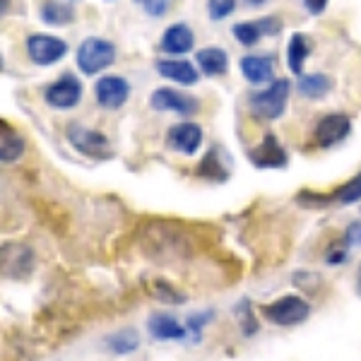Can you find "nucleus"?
<instances>
[{
	"mask_svg": "<svg viewBox=\"0 0 361 361\" xmlns=\"http://www.w3.org/2000/svg\"><path fill=\"white\" fill-rule=\"evenodd\" d=\"M263 316L270 320L272 325H279V328H294V325L304 323V320L311 316V306H308L306 299L301 296H282V299L272 301L263 308Z\"/></svg>",
	"mask_w": 361,
	"mask_h": 361,
	"instance_id": "1",
	"label": "nucleus"
},
{
	"mask_svg": "<svg viewBox=\"0 0 361 361\" xmlns=\"http://www.w3.org/2000/svg\"><path fill=\"white\" fill-rule=\"evenodd\" d=\"M287 99H289V82L287 80H277L267 90L250 97V111L258 116V118L275 121L287 109Z\"/></svg>",
	"mask_w": 361,
	"mask_h": 361,
	"instance_id": "2",
	"label": "nucleus"
},
{
	"mask_svg": "<svg viewBox=\"0 0 361 361\" xmlns=\"http://www.w3.org/2000/svg\"><path fill=\"white\" fill-rule=\"evenodd\" d=\"M116 58L114 44L104 42V39H87L78 49V66L85 75H97L106 66H111Z\"/></svg>",
	"mask_w": 361,
	"mask_h": 361,
	"instance_id": "3",
	"label": "nucleus"
},
{
	"mask_svg": "<svg viewBox=\"0 0 361 361\" xmlns=\"http://www.w3.org/2000/svg\"><path fill=\"white\" fill-rule=\"evenodd\" d=\"M68 140L80 154L94 157V159H109L111 157V145H109L106 135L99 130H90V128L73 123L68 128Z\"/></svg>",
	"mask_w": 361,
	"mask_h": 361,
	"instance_id": "4",
	"label": "nucleus"
},
{
	"mask_svg": "<svg viewBox=\"0 0 361 361\" xmlns=\"http://www.w3.org/2000/svg\"><path fill=\"white\" fill-rule=\"evenodd\" d=\"M68 51V44L51 34H34L27 39V54L37 66H54Z\"/></svg>",
	"mask_w": 361,
	"mask_h": 361,
	"instance_id": "5",
	"label": "nucleus"
},
{
	"mask_svg": "<svg viewBox=\"0 0 361 361\" xmlns=\"http://www.w3.org/2000/svg\"><path fill=\"white\" fill-rule=\"evenodd\" d=\"M147 333L154 337L157 342H183L188 337V325L180 323L176 316L164 311H154L147 318Z\"/></svg>",
	"mask_w": 361,
	"mask_h": 361,
	"instance_id": "6",
	"label": "nucleus"
},
{
	"mask_svg": "<svg viewBox=\"0 0 361 361\" xmlns=\"http://www.w3.org/2000/svg\"><path fill=\"white\" fill-rule=\"evenodd\" d=\"M34 267V253L32 248L22 243H8L3 246V275L10 279H25L32 275Z\"/></svg>",
	"mask_w": 361,
	"mask_h": 361,
	"instance_id": "7",
	"label": "nucleus"
},
{
	"mask_svg": "<svg viewBox=\"0 0 361 361\" xmlns=\"http://www.w3.org/2000/svg\"><path fill=\"white\" fill-rule=\"evenodd\" d=\"M80 99H82V85L73 75H63L58 82L46 90V102L56 109H73L80 104Z\"/></svg>",
	"mask_w": 361,
	"mask_h": 361,
	"instance_id": "8",
	"label": "nucleus"
},
{
	"mask_svg": "<svg viewBox=\"0 0 361 361\" xmlns=\"http://www.w3.org/2000/svg\"><path fill=\"white\" fill-rule=\"evenodd\" d=\"M349 128H352V123H349L345 114H328L325 118L318 121L313 135H316V142L320 147H333L349 135Z\"/></svg>",
	"mask_w": 361,
	"mask_h": 361,
	"instance_id": "9",
	"label": "nucleus"
},
{
	"mask_svg": "<svg viewBox=\"0 0 361 361\" xmlns=\"http://www.w3.org/2000/svg\"><path fill=\"white\" fill-rule=\"evenodd\" d=\"M149 104H152V109H157V111H176L180 116H190L197 106L193 97L183 94V92H176V90H169V87L157 90L152 99H149Z\"/></svg>",
	"mask_w": 361,
	"mask_h": 361,
	"instance_id": "10",
	"label": "nucleus"
},
{
	"mask_svg": "<svg viewBox=\"0 0 361 361\" xmlns=\"http://www.w3.org/2000/svg\"><path fill=\"white\" fill-rule=\"evenodd\" d=\"M97 102L106 109H118L126 104L128 94H130V87L123 78L118 75H109V78H102L97 82Z\"/></svg>",
	"mask_w": 361,
	"mask_h": 361,
	"instance_id": "11",
	"label": "nucleus"
},
{
	"mask_svg": "<svg viewBox=\"0 0 361 361\" xmlns=\"http://www.w3.org/2000/svg\"><path fill=\"white\" fill-rule=\"evenodd\" d=\"M202 142V130L195 123H178L169 130V145L183 154H195Z\"/></svg>",
	"mask_w": 361,
	"mask_h": 361,
	"instance_id": "12",
	"label": "nucleus"
},
{
	"mask_svg": "<svg viewBox=\"0 0 361 361\" xmlns=\"http://www.w3.org/2000/svg\"><path fill=\"white\" fill-rule=\"evenodd\" d=\"M250 159H253L255 166H267V169H277V166L287 164L284 149L279 147V142L272 135H267L263 142H260V147L250 152Z\"/></svg>",
	"mask_w": 361,
	"mask_h": 361,
	"instance_id": "13",
	"label": "nucleus"
},
{
	"mask_svg": "<svg viewBox=\"0 0 361 361\" xmlns=\"http://www.w3.org/2000/svg\"><path fill=\"white\" fill-rule=\"evenodd\" d=\"M275 32H279V25L275 22V17H265L263 22H243V25L234 27V37L243 46L258 44V39L263 37V34H275Z\"/></svg>",
	"mask_w": 361,
	"mask_h": 361,
	"instance_id": "14",
	"label": "nucleus"
},
{
	"mask_svg": "<svg viewBox=\"0 0 361 361\" xmlns=\"http://www.w3.org/2000/svg\"><path fill=\"white\" fill-rule=\"evenodd\" d=\"M193 44H195V37L185 25L169 27L164 32V37H161V49H164L166 54H188V51L193 49Z\"/></svg>",
	"mask_w": 361,
	"mask_h": 361,
	"instance_id": "15",
	"label": "nucleus"
},
{
	"mask_svg": "<svg viewBox=\"0 0 361 361\" xmlns=\"http://www.w3.org/2000/svg\"><path fill=\"white\" fill-rule=\"evenodd\" d=\"M241 73L248 82L260 85L272 80V61L265 56H243L241 58Z\"/></svg>",
	"mask_w": 361,
	"mask_h": 361,
	"instance_id": "16",
	"label": "nucleus"
},
{
	"mask_svg": "<svg viewBox=\"0 0 361 361\" xmlns=\"http://www.w3.org/2000/svg\"><path fill=\"white\" fill-rule=\"evenodd\" d=\"M159 75L173 80L178 85H195L197 82V73L188 61H159L157 63Z\"/></svg>",
	"mask_w": 361,
	"mask_h": 361,
	"instance_id": "17",
	"label": "nucleus"
},
{
	"mask_svg": "<svg viewBox=\"0 0 361 361\" xmlns=\"http://www.w3.org/2000/svg\"><path fill=\"white\" fill-rule=\"evenodd\" d=\"M104 345L114 354H133L140 347V335H137V330H133V328L116 330V333H111L104 340Z\"/></svg>",
	"mask_w": 361,
	"mask_h": 361,
	"instance_id": "18",
	"label": "nucleus"
},
{
	"mask_svg": "<svg viewBox=\"0 0 361 361\" xmlns=\"http://www.w3.org/2000/svg\"><path fill=\"white\" fill-rule=\"evenodd\" d=\"M195 58L205 75H224L226 68H229V58L222 49H202Z\"/></svg>",
	"mask_w": 361,
	"mask_h": 361,
	"instance_id": "19",
	"label": "nucleus"
},
{
	"mask_svg": "<svg viewBox=\"0 0 361 361\" xmlns=\"http://www.w3.org/2000/svg\"><path fill=\"white\" fill-rule=\"evenodd\" d=\"M22 154H25V140H22V135H17L13 128L8 130V123H3V137H0V159L8 164V161L20 159Z\"/></svg>",
	"mask_w": 361,
	"mask_h": 361,
	"instance_id": "20",
	"label": "nucleus"
},
{
	"mask_svg": "<svg viewBox=\"0 0 361 361\" xmlns=\"http://www.w3.org/2000/svg\"><path fill=\"white\" fill-rule=\"evenodd\" d=\"M330 80L325 75H299V92L308 99L325 97L330 92Z\"/></svg>",
	"mask_w": 361,
	"mask_h": 361,
	"instance_id": "21",
	"label": "nucleus"
},
{
	"mask_svg": "<svg viewBox=\"0 0 361 361\" xmlns=\"http://www.w3.org/2000/svg\"><path fill=\"white\" fill-rule=\"evenodd\" d=\"M42 20L46 25H66L73 20V8L68 3H58V0H49L42 5Z\"/></svg>",
	"mask_w": 361,
	"mask_h": 361,
	"instance_id": "22",
	"label": "nucleus"
},
{
	"mask_svg": "<svg viewBox=\"0 0 361 361\" xmlns=\"http://www.w3.org/2000/svg\"><path fill=\"white\" fill-rule=\"evenodd\" d=\"M289 68H292L294 75H304V63H306V56H308V42L306 37L301 34H294L292 42H289Z\"/></svg>",
	"mask_w": 361,
	"mask_h": 361,
	"instance_id": "23",
	"label": "nucleus"
},
{
	"mask_svg": "<svg viewBox=\"0 0 361 361\" xmlns=\"http://www.w3.org/2000/svg\"><path fill=\"white\" fill-rule=\"evenodd\" d=\"M149 292H152V296L157 301H161V304H166V306H178V304H183V301H185V296L178 294L171 284L164 282V279H154Z\"/></svg>",
	"mask_w": 361,
	"mask_h": 361,
	"instance_id": "24",
	"label": "nucleus"
},
{
	"mask_svg": "<svg viewBox=\"0 0 361 361\" xmlns=\"http://www.w3.org/2000/svg\"><path fill=\"white\" fill-rule=\"evenodd\" d=\"M337 200L345 202V205L361 200V173H357V178H352L349 183H345L337 190Z\"/></svg>",
	"mask_w": 361,
	"mask_h": 361,
	"instance_id": "25",
	"label": "nucleus"
},
{
	"mask_svg": "<svg viewBox=\"0 0 361 361\" xmlns=\"http://www.w3.org/2000/svg\"><path fill=\"white\" fill-rule=\"evenodd\" d=\"M236 8V0H209L207 10L212 20H224L226 15H231V10Z\"/></svg>",
	"mask_w": 361,
	"mask_h": 361,
	"instance_id": "26",
	"label": "nucleus"
},
{
	"mask_svg": "<svg viewBox=\"0 0 361 361\" xmlns=\"http://www.w3.org/2000/svg\"><path fill=\"white\" fill-rule=\"evenodd\" d=\"M236 313H238V320H241V328L246 330V335H253L255 330H258V323L253 320V308H248V301H243V306L238 304Z\"/></svg>",
	"mask_w": 361,
	"mask_h": 361,
	"instance_id": "27",
	"label": "nucleus"
},
{
	"mask_svg": "<svg viewBox=\"0 0 361 361\" xmlns=\"http://www.w3.org/2000/svg\"><path fill=\"white\" fill-rule=\"evenodd\" d=\"M212 320V311H207L205 316L202 313H193V316H188V320H185V325H188V330L195 335V340H200V333H202V328Z\"/></svg>",
	"mask_w": 361,
	"mask_h": 361,
	"instance_id": "28",
	"label": "nucleus"
},
{
	"mask_svg": "<svg viewBox=\"0 0 361 361\" xmlns=\"http://www.w3.org/2000/svg\"><path fill=\"white\" fill-rule=\"evenodd\" d=\"M142 5L152 17H161L169 10V0H142Z\"/></svg>",
	"mask_w": 361,
	"mask_h": 361,
	"instance_id": "29",
	"label": "nucleus"
},
{
	"mask_svg": "<svg viewBox=\"0 0 361 361\" xmlns=\"http://www.w3.org/2000/svg\"><path fill=\"white\" fill-rule=\"evenodd\" d=\"M345 243H347V246H359V243H361V222L349 224Z\"/></svg>",
	"mask_w": 361,
	"mask_h": 361,
	"instance_id": "30",
	"label": "nucleus"
},
{
	"mask_svg": "<svg viewBox=\"0 0 361 361\" xmlns=\"http://www.w3.org/2000/svg\"><path fill=\"white\" fill-rule=\"evenodd\" d=\"M304 5L311 15H320L325 10V5H328V0H304Z\"/></svg>",
	"mask_w": 361,
	"mask_h": 361,
	"instance_id": "31",
	"label": "nucleus"
},
{
	"mask_svg": "<svg viewBox=\"0 0 361 361\" xmlns=\"http://www.w3.org/2000/svg\"><path fill=\"white\" fill-rule=\"evenodd\" d=\"M357 294L361 296V267H359V272H357Z\"/></svg>",
	"mask_w": 361,
	"mask_h": 361,
	"instance_id": "32",
	"label": "nucleus"
}]
</instances>
